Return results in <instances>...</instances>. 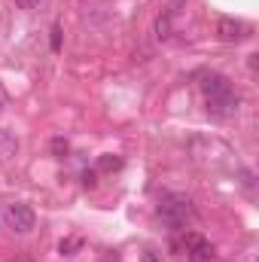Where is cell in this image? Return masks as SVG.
<instances>
[{
	"instance_id": "obj_4",
	"label": "cell",
	"mask_w": 259,
	"mask_h": 262,
	"mask_svg": "<svg viewBox=\"0 0 259 262\" xmlns=\"http://www.w3.org/2000/svg\"><path fill=\"white\" fill-rule=\"evenodd\" d=\"M247 37V25L238 18H220L217 21V40L223 43H241Z\"/></svg>"
},
{
	"instance_id": "obj_1",
	"label": "cell",
	"mask_w": 259,
	"mask_h": 262,
	"mask_svg": "<svg viewBox=\"0 0 259 262\" xmlns=\"http://www.w3.org/2000/svg\"><path fill=\"white\" fill-rule=\"evenodd\" d=\"M201 92L207 98V113L217 119H232L238 113V95L232 92V85L226 82V76L220 73H207L201 82Z\"/></svg>"
},
{
	"instance_id": "obj_9",
	"label": "cell",
	"mask_w": 259,
	"mask_h": 262,
	"mask_svg": "<svg viewBox=\"0 0 259 262\" xmlns=\"http://www.w3.org/2000/svg\"><path fill=\"white\" fill-rule=\"evenodd\" d=\"M15 3H18L21 9H28V12H31V9H37V6H40L43 0H15Z\"/></svg>"
},
{
	"instance_id": "obj_2",
	"label": "cell",
	"mask_w": 259,
	"mask_h": 262,
	"mask_svg": "<svg viewBox=\"0 0 259 262\" xmlns=\"http://www.w3.org/2000/svg\"><path fill=\"white\" fill-rule=\"evenodd\" d=\"M159 216H162L168 226L180 229V226H186L195 216V207L186 195H168V198H162V204H159Z\"/></svg>"
},
{
	"instance_id": "obj_5",
	"label": "cell",
	"mask_w": 259,
	"mask_h": 262,
	"mask_svg": "<svg viewBox=\"0 0 259 262\" xmlns=\"http://www.w3.org/2000/svg\"><path fill=\"white\" fill-rule=\"evenodd\" d=\"M186 244H189V253H192L195 262H210L213 259V247H210V241H204V238H198V235H189Z\"/></svg>"
},
{
	"instance_id": "obj_6",
	"label": "cell",
	"mask_w": 259,
	"mask_h": 262,
	"mask_svg": "<svg viewBox=\"0 0 259 262\" xmlns=\"http://www.w3.org/2000/svg\"><path fill=\"white\" fill-rule=\"evenodd\" d=\"M18 152V137L12 131L0 128V159H12Z\"/></svg>"
},
{
	"instance_id": "obj_11",
	"label": "cell",
	"mask_w": 259,
	"mask_h": 262,
	"mask_svg": "<svg viewBox=\"0 0 259 262\" xmlns=\"http://www.w3.org/2000/svg\"><path fill=\"white\" fill-rule=\"evenodd\" d=\"M0 107H3V101H0Z\"/></svg>"
},
{
	"instance_id": "obj_7",
	"label": "cell",
	"mask_w": 259,
	"mask_h": 262,
	"mask_svg": "<svg viewBox=\"0 0 259 262\" xmlns=\"http://www.w3.org/2000/svg\"><path fill=\"white\" fill-rule=\"evenodd\" d=\"M156 37H159V40H168V37H171V18H168V15L156 21Z\"/></svg>"
},
{
	"instance_id": "obj_8",
	"label": "cell",
	"mask_w": 259,
	"mask_h": 262,
	"mask_svg": "<svg viewBox=\"0 0 259 262\" xmlns=\"http://www.w3.org/2000/svg\"><path fill=\"white\" fill-rule=\"evenodd\" d=\"M58 46H61V28L55 25V28H52V49L58 52Z\"/></svg>"
},
{
	"instance_id": "obj_10",
	"label": "cell",
	"mask_w": 259,
	"mask_h": 262,
	"mask_svg": "<svg viewBox=\"0 0 259 262\" xmlns=\"http://www.w3.org/2000/svg\"><path fill=\"white\" fill-rule=\"evenodd\" d=\"M104 168H119V159H101Z\"/></svg>"
},
{
	"instance_id": "obj_3",
	"label": "cell",
	"mask_w": 259,
	"mask_h": 262,
	"mask_svg": "<svg viewBox=\"0 0 259 262\" xmlns=\"http://www.w3.org/2000/svg\"><path fill=\"white\" fill-rule=\"evenodd\" d=\"M3 220H6V226L15 232V235H28L31 229H34V223H37V216H34V210L25 204V201H12L9 207H6V213H3Z\"/></svg>"
}]
</instances>
